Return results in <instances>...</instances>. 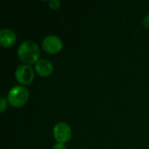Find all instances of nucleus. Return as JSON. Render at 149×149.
Returning <instances> with one entry per match:
<instances>
[{
	"label": "nucleus",
	"instance_id": "f257e3e1",
	"mask_svg": "<svg viewBox=\"0 0 149 149\" xmlns=\"http://www.w3.org/2000/svg\"><path fill=\"white\" fill-rule=\"evenodd\" d=\"M40 49L38 45L31 41L25 40L22 42L17 48V57L24 65H33L39 60Z\"/></svg>",
	"mask_w": 149,
	"mask_h": 149
},
{
	"label": "nucleus",
	"instance_id": "f03ea898",
	"mask_svg": "<svg viewBox=\"0 0 149 149\" xmlns=\"http://www.w3.org/2000/svg\"><path fill=\"white\" fill-rule=\"evenodd\" d=\"M29 96V91L26 87L17 86L10 90L7 95V100L11 107L18 108L24 107L27 103Z\"/></svg>",
	"mask_w": 149,
	"mask_h": 149
},
{
	"label": "nucleus",
	"instance_id": "7ed1b4c3",
	"mask_svg": "<svg viewBox=\"0 0 149 149\" xmlns=\"http://www.w3.org/2000/svg\"><path fill=\"white\" fill-rule=\"evenodd\" d=\"M42 48L48 54H56L62 50L63 42L56 35H48L42 42Z\"/></svg>",
	"mask_w": 149,
	"mask_h": 149
},
{
	"label": "nucleus",
	"instance_id": "20e7f679",
	"mask_svg": "<svg viewBox=\"0 0 149 149\" xmlns=\"http://www.w3.org/2000/svg\"><path fill=\"white\" fill-rule=\"evenodd\" d=\"M15 78L19 84L28 86L34 79V71L28 65H21L16 69Z\"/></svg>",
	"mask_w": 149,
	"mask_h": 149
},
{
	"label": "nucleus",
	"instance_id": "39448f33",
	"mask_svg": "<svg viewBox=\"0 0 149 149\" xmlns=\"http://www.w3.org/2000/svg\"><path fill=\"white\" fill-rule=\"evenodd\" d=\"M53 136L58 143L65 144L72 138V129L67 123L59 122L53 128Z\"/></svg>",
	"mask_w": 149,
	"mask_h": 149
},
{
	"label": "nucleus",
	"instance_id": "423d86ee",
	"mask_svg": "<svg viewBox=\"0 0 149 149\" xmlns=\"http://www.w3.org/2000/svg\"><path fill=\"white\" fill-rule=\"evenodd\" d=\"M35 71L40 77H48L52 74L54 66L52 63L47 59H39L35 64Z\"/></svg>",
	"mask_w": 149,
	"mask_h": 149
},
{
	"label": "nucleus",
	"instance_id": "0eeeda50",
	"mask_svg": "<svg viewBox=\"0 0 149 149\" xmlns=\"http://www.w3.org/2000/svg\"><path fill=\"white\" fill-rule=\"evenodd\" d=\"M17 41L16 34L10 29H2L0 31V45L4 48H10Z\"/></svg>",
	"mask_w": 149,
	"mask_h": 149
},
{
	"label": "nucleus",
	"instance_id": "6e6552de",
	"mask_svg": "<svg viewBox=\"0 0 149 149\" xmlns=\"http://www.w3.org/2000/svg\"><path fill=\"white\" fill-rule=\"evenodd\" d=\"M48 3H49V7L52 10H58L61 4L60 1H58V0H51L48 2Z\"/></svg>",
	"mask_w": 149,
	"mask_h": 149
},
{
	"label": "nucleus",
	"instance_id": "1a4fd4ad",
	"mask_svg": "<svg viewBox=\"0 0 149 149\" xmlns=\"http://www.w3.org/2000/svg\"><path fill=\"white\" fill-rule=\"evenodd\" d=\"M0 107H1V110H0V113H3L5 109L7 108V100L3 97H2L0 99Z\"/></svg>",
	"mask_w": 149,
	"mask_h": 149
},
{
	"label": "nucleus",
	"instance_id": "9d476101",
	"mask_svg": "<svg viewBox=\"0 0 149 149\" xmlns=\"http://www.w3.org/2000/svg\"><path fill=\"white\" fill-rule=\"evenodd\" d=\"M143 25H144L145 28L149 29V14L145 17V18H144V20H143Z\"/></svg>",
	"mask_w": 149,
	"mask_h": 149
},
{
	"label": "nucleus",
	"instance_id": "9b49d317",
	"mask_svg": "<svg viewBox=\"0 0 149 149\" xmlns=\"http://www.w3.org/2000/svg\"><path fill=\"white\" fill-rule=\"evenodd\" d=\"M52 149H66V147L65 146V144H61V143H56Z\"/></svg>",
	"mask_w": 149,
	"mask_h": 149
},
{
	"label": "nucleus",
	"instance_id": "f8f14e48",
	"mask_svg": "<svg viewBox=\"0 0 149 149\" xmlns=\"http://www.w3.org/2000/svg\"><path fill=\"white\" fill-rule=\"evenodd\" d=\"M79 149H81V148H79Z\"/></svg>",
	"mask_w": 149,
	"mask_h": 149
}]
</instances>
